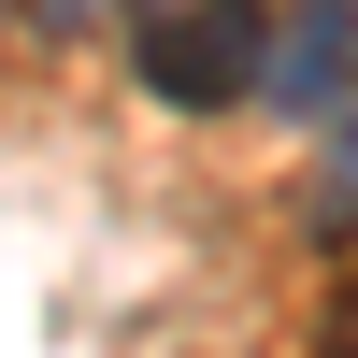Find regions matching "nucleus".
<instances>
[{
	"label": "nucleus",
	"instance_id": "f257e3e1",
	"mask_svg": "<svg viewBox=\"0 0 358 358\" xmlns=\"http://www.w3.org/2000/svg\"><path fill=\"white\" fill-rule=\"evenodd\" d=\"M129 15V72H143V101H172V115H229V101H258V43H273V15L258 0H115Z\"/></svg>",
	"mask_w": 358,
	"mask_h": 358
},
{
	"label": "nucleus",
	"instance_id": "20e7f679",
	"mask_svg": "<svg viewBox=\"0 0 358 358\" xmlns=\"http://www.w3.org/2000/svg\"><path fill=\"white\" fill-rule=\"evenodd\" d=\"M29 29H43V43H86V15H115V0H15Z\"/></svg>",
	"mask_w": 358,
	"mask_h": 358
},
{
	"label": "nucleus",
	"instance_id": "39448f33",
	"mask_svg": "<svg viewBox=\"0 0 358 358\" xmlns=\"http://www.w3.org/2000/svg\"><path fill=\"white\" fill-rule=\"evenodd\" d=\"M0 15H15V0H0Z\"/></svg>",
	"mask_w": 358,
	"mask_h": 358
},
{
	"label": "nucleus",
	"instance_id": "7ed1b4c3",
	"mask_svg": "<svg viewBox=\"0 0 358 358\" xmlns=\"http://www.w3.org/2000/svg\"><path fill=\"white\" fill-rule=\"evenodd\" d=\"M301 229H315V244H344V229H358V86H344L330 115H315V172H301Z\"/></svg>",
	"mask_w": 358,
	"mask_h": 358
},
{
	"label": "nucleus",
	"instance_id": "f03ea898",
	"mask_svg": "<svg viewBox=\"0 0 358 358\" xmlns=\"http://www.w3.org/2000/svg\"><path fill=\"white\" fill-rule=\"evenodd\" d=\"M344 86H358V0H287V15H273V43H258V101L315 129Z\"/></svg>",
	"mask_w": 358,
	"mask_h": 358
}]
</instances>
